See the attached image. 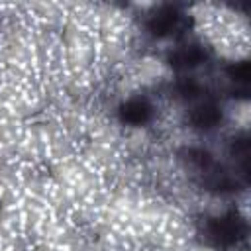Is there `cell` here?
<instances>
[{"mask_svg": "<svg viewBox=\"0 0 251 251\" xmlns=\"http://www.w3.org/2000/svg\"><path fill=\"white\" fill-rule=\"evenodd\" d=\"M176 157L196 186L212 196H231L239 188L247 186L229 165L222 163L210 149L202 145H184L178 149Z\"/></svg>", "mask_w": 251, "mask_h": 251, "instance_id": "1", "label": "cell"}, {"mask_svg": "<svg viewBox=\"0 0 251 251\" xmlns=\"http://www.w3.org/2000/svg\"><path fill=\"white\" fill-rule=\"evenodd\" d=\"M198 235L204 245L214 251H237L247 245L249 226L239 212L226 210L222 214L206 216L198 227Z\"/></svg>", "mask_w": 251, "mask_h": 251, "instance_id": "2", "label": "cell"}, {"mask_svg": "<svg viewBox=\"0 0 251 251\" xmlns=\"http://www.w3.org/2000/svg\"><path fill=\"white\" fill-rule=\"evenodd\" d=\"M143 29L153 39H180L188 29V16L178 4H157L143 18Z\"/></svg>", "mask_w": 251, "mask_h": 251, "instance_id": "3", "label": "cell"}, {"mask_svg": "<svg viewBox=\"0 0 251 251\" xmlns=\"http://www.w3.org/2000/svg\"><path fill=\"white\" fill-rule=\"evenodd\" d=\"M226 120L224 106L214 94H206L200 100L186 106L184 122L196 133H212L216 131Z\"/></svg>", "mask_w": 251, "mask_h": 251, "instance_id": "4", "label": "cell"}, {"mask_svg": "<svg viewBox=\"0 0 251 251\" xmlns=\"http://www.w3.org/2000/svg\"><path fill=\"white\" fill-rule=\"evenodd\" d=\"M212 53L210 47H206L200 41H180L173 49H169L165 63L167 67L176 75H192L200 67L208 65Z\"/></svg>", "mask_w": 251, "mask_h": 251, "instance_id": "5", "label": "cell"}, {"mask_svg": "<svg viewBox=\"0 0 251 251\" xmlns=\"http://www.w3.org/2000/svg\"><path fill=\"white\" fill-rule=\"evenodd\" d=\"M116 114H118V120L127 127H145L155 120L157 108L149 96L133 94L120 102Z\"/></svg>", "mask_w": 251, "mask_h": 251, "instance_id": "6", "label": "cell"}, {"mask_svg": "<svg viewBox=\"0 0 251 251\" xmlns=\"http://www.w3.org/2000/svg\"><path fill=\"white\" fill-rule=\"evenodd\" d=\"M251 145H249V135L247 131L235 133L227 141V157H229V167L233 173L247 184L249 180V161H251Z\"/></svg>", "mask_w": 251, "mask_h": 251, "instance_id": "7", "label": "cell"}, {"mask_svg": "<svg viewBox=\"0 0 251 251\" xmlns=\"http://www.w3.org/2000/svg\"><path fill=\"white\" fill-rule=\"evenodd\" d=\"M206 94H210L206 84H202L192 75H176V78L171 82V96L175 100H178L180 104H184V106L200 100Z\"/></svg>", "mask_w": 251, "mask_h": 251, "instance_id": "8", "label": "cell"}, {"mask_svg": "<svg viewBox=\"0 0 251 251\" xmlns=\"http://www.w3.org/2000/svg\"><path fill=\"white\" fill-rule=\"evenodd\" d=\"M224 76L226 82L229 86V94L235 98H247L249 94V61L241 59V61H233L224 69Z\"/></svg>", "mask_w": 251, "mask_h": 251, "instance_id": "9", "label": "cell"}]
</instances>
